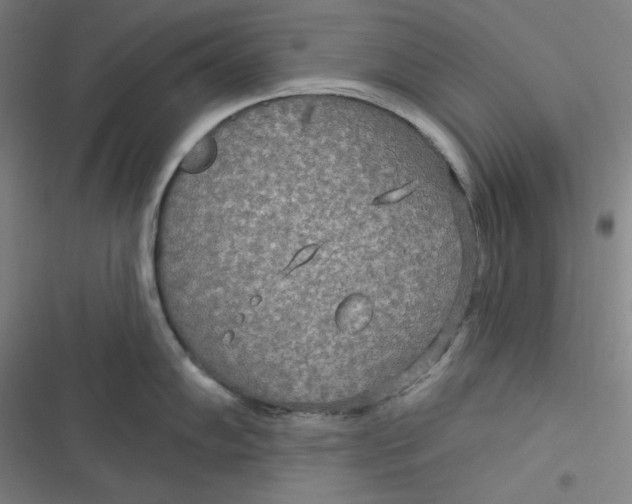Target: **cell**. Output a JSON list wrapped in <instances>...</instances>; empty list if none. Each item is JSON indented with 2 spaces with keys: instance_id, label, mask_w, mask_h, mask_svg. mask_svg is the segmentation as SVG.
Wrapping results in <instances>:
<instances>
[{
  "instance_id": "obj_1",
  "label": "cell",
  "mask_w": 632,
  "mask_h": 504,
  "mask_svg": "<svg viewBox=\"0 0 632 504\" xmlns=\"http://www.w3.org/2000/svg\"><path fill=\"white\" fill-rule=\"evenodd\" d=\"M405 200L378 168L335 148L232 157L168 199L154 248L164 314L237 359L344 352L375 329L373 244Z\"/></svg>"
}]
</instances>
